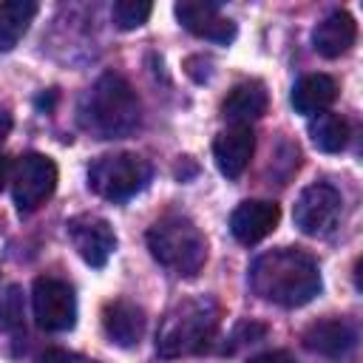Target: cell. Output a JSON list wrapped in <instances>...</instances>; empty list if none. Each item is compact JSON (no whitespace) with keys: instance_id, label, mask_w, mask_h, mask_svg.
I'll list each match as a JSON object with an SVG mask.
<instances>
[{"instance_id":"cell-3","label":"cell","mask_w":363,"mask_h":363,"mask_svg":"<svg viewBox=\"0 0 363 363\" xmlns=\"http://www.w3.org/2000/svg\"><path fill=\"white\" fill-rule=\"evenodd\" d=\"M218 318H221V309L210 295H190L176 301L159 323L156 354L162 360H173V357L201 352L213 337Z\"/></svg>"},{"instance_id":"cell-4","label":"cell","mask_w":363,"mask_h":363,"mask_svg":"<svg viewBox=\"0 0 363 363\" xmlns=\"http://www.w3.org/2000/svg\"><path fill=\"white\" fill-rule=\"evenodd\" d=\"M147 250L150 255L173 275L193 278L207 261V241L201 230L179 213H167L147 230Z\"/></svg>"},{"instance_id":"cell-1","label":"cell","mask_w":363,"mask_h":363,"mask_svg":"<svg viewBox=\"0 0 363 363\" xmlns=\"http://www.w3.org/2000/svg\"><path fill=\"white\" fill-rule=\"evenodd\" d=\"M250 286L258 298L295 309L320 292V269L318 261L301 247H278L252 261Z\"/></svg>"},{"instance_id":"cell-22","label":"cell","mask_w":363,"mask_h":363,"mask_svg":"<svg viewBox=\"0 0 363 363\" xmlns=\"http://www.w3.org/2000/svg\"><path fill=\"white\" fill-rule=\"evenodd\" d=\"M264 335H267V326H264V323H255V320H241V323L233 329V335H230V343L224 346V352H235L238 346L255 343V340H261Z\"/></svg>"},{"instance_id":"cell-8","label":"cell","mask_w":363,"mask_h":363,"mask_svg":"<svg viewBox=\"0 0 363 363\" xmlns=\"http://www.w3.org/2000/svg\"><path fill=\"white\" fill-rule=\"evenodd\" d=\"M340 210H343V199L340 193L332 187V184H309L306 190H301L298 201H295V210H292V218H295V227L306 235H329L340 218Z\"/></svg>"},{"instance_id":"cell-11","label":"cell","mask_w":363,"mask_h":363,"mask_svg":"<svg viewBox=\"0 0 363 363\" xmlns=\"http://www.w3.org/2000/svg\"><path fill=\"white\" fill-rule=\"evenodd\" d=\"M281 221V207L275 201H261V199H252V201H241L233 216H230V233L235 241L241 244H258L261 238H267Z\"/></svg>"},{"instance_id":"cell-27","label":"cell","mask_w":363,"mask_h":363,"mask_svg":"<svg viewBox=\"0 0 363 363\" xmlns=\"http://www.w3.org/2000/svg\"><path fill=\"white\" fill-rule=\"evenodd\" d=\"M9 130H11V116L6 111H0V142L9 136Z\"/></svg>"},{"instance_id":"cell-25","label":"cell","mask_w":363,"mask_h":363,"mask_svg":"<svg viewBox=\"0 0 363 363\" xmlns=\"http://www.w3.org/2000/svg\"><path fill=\"white\" fill-rule=\"evenodd\" d=\"M247 363H298L289 352H281V349H275V352H264V354H255V357H250Z\"/></svg>"},{"instance_id":"cell-12","label":"cell","mask_w":363,"mask_h":363,"mask_svg":"<svg viewBox=\"0 0 363 363\" xmlns=\"http://www.w3.org/2000/svg\"><path fill=\"white\" fill-rule=\"evenodd\" d=\"M145 326H147L145 309L136 306L133 301L116 298V301H108L102 306V329L111 337V343H116L122 349L139 346V340L145 335Z\"/></svg>"},{"instance_id":"cell-14","label":"cell","mask_w":363,"mask_h":363,"mask_svg":"<svg viewBox=\"0 0 363 363\" xmlns=\"http://www.w3.org/2000/svg\"><path fill=\"white\" fill-rule=\"evenodd\" d=\"M301 340H303V346H306L309 352H318V354H323V357H343V354L354 346L357 332H354V326H352L349 320H343V318H323V320L309 323V326L303 329Z\"/></svg>"},{"instance_id":"cell-18","label":"cell","mask_w":363,"mask_h":363,"mask_svg":"<svg viewBox=\"0 0 363 363\" xmlns=\"http://www.w3.org/2000/svg\"><path fill=\"white\" fill-rule=\"evenodd\" d=\"M34 14H37L34 0H6V3H0V51H11L23 40Z\"/></svg>"},{"instance_id":"cell-15","label":"cell","mask_w":363,"mask_h":363,"mask_svg":"<svg viewBox=\"0 0 363 363\" xmlns=\"http://www.w3.org/2000/svg\"><path fill=\"white\" fill-rule=\"evenodd\" d=\"M267 105H269V94H267L264 82L261 79H244V82L230 88V94L221 102V113L233 125H250L267 113Z\"/></svg>"},{"instance_id":"cell-5","label":"cell","mask_w":363,"mask_h":363,"mask_svg":"<svg viewBox=\"0 0 363 363\" xmlns=\"http://www.w3.org/2000/svg\"><path fill=\"white\" fill-rule=\"evenodd\" d=\"M150 173V164L136 153H108L88 167V187L108 201H125L147 187Z\"/></svg>"},{"instance_id":"cell-19","label":"cell","mask_w":363,"mask_h":363,"mask_svg":"<svg viewBox=\"0 0 363 363\" xmlns=\"http://www.w3.org/2000/svg\"><path fill=\"white\" fill-rule=\"evenodd\" d=\"M309 136H312V145L323 153H340L349 142V122L337 113H318L309 119Z\"/></svg>"},{"instance_id":"cell-9","label":"cell","mask_w":363,"mask_h":363,"mask_svg":"<svg viewBox=\"0 0 363 363\" xmlns=\"http://www.w3.org/2000/svg\"><path fill=\"white\" fill-rule=\"evenodd\" d=\"M68 230V238L77 250V255L91 264V267H105L108 258L113 255L116 250V233L113 227L99 218V216H91V213H79L74 218H68L65 224Z\"/></svg>"},{"instance_id":"cell-16","label":"cell","mask_w":363,"mask_h":363,"mask_svg":"<svg viewBox=\"0 0 363 363\" xmlns=\"http://www.w3.org/2000/svg\"><path fill=\"white\" fill-rule=\"evenodd\" d=\"M354 37H357V23L352 20V14L346 11H332L326 14L315 31H312V45L320 57L326 60H335L340 54H346L352 45H354Z\"/></svg>"},{"instance_id":"cell-2","label":"cell","mask_w":363,"mask_h":363,"mask_svg":"<svg viewBox=\"0 0 363 363\" xmlns=\"http://www.w3.org/2000/svg\"><path fill=\"white\" fill-rule=\"evenodd\" d=\"M79 122L99 139L130 136L142 122L139 96L125 77L102 74L79 102Z\"/></svg>"},{"instance_id":"cell-26","label":"cell","mask_w":363,"mask_h":363,"mask_svg":"<svg viewBox=\"0 0 363 363\" xmlns=\"http://www.w3.org/2000/svg\"><path fill=\"white\" fill-rule=\"evenodd\" d=\"M9 182H11V162H9V156L0 153V190H3Z\"/></svg>"},{"instance_id":"cell-20","label":"cell","mask_w":363,"mask_h":363,"mask_svg":"<svg viewBox=\"0 0 363 363\" xmlns=\"http://www.w3.org/2000/svg\"><path fill=\"white\" fill-rule=\"evenodd\" d=\"M150 11H153V6H150V3H145V0H119V3H113L111 17H113L116 28L130 31V28L145 26V23H147V17H150Z\"/></svg>"},{"instance_id":"cell-17","label":"cell","mask_w":363,"mask_h":363,"mask_svg":"<svg viewBox=\"0 0 363 363\" xmlns=\"http://www.w3.org/2000/svg\"><path fill=\"white\" fill-rule=\"evenodd\" d=\"M335 96H337V85H335L332 77H326V74H306V77H301L295 82L289 99H292V108L298 113L312 119V116L323 113L335 102Z\"/></svg>"},{"instance_id":"cell-24","label":"cell","mask_w":363,"mask_h":363,"mask_svg":"<svg viewBox=\"0 0 363 363\" xmlns=\"http://www.w3.org/2000/svg\"><path fill=\"white\" fill-rule=\"evenodd\" d=\"M184 71L196 79V82H204V79H210V60H204V57H187L184 60Z\"/></svg>"},{"instance_id":"cell-10","label":"cell","mask_w":363,"mask_h":363,"mask_svg":"<svg viewBox=\"0 0 363 363\" xmlns=\"http://www.w3.org/2000/svg\"><path fill=\"white\" fill-rule=\"evenodd\" d=\"M173 11H176L179 23L201 40H210V43H218V45H227V43L235 40V23L230 17H224L216 3L184 0V3H176Z\"/></svg>"},{"instance_id":"cell-23","label":"cell","mask_w":363,"mask_h":363,"mask_svg":"<svg viewBox=\"0 0 363 363\" xmlns=\"http://www.w3.org/2000/svg\"><path fill=\"white\" fill-rule=\"evenodd\" d=\"M40 363H96V360L82 357V354H77V352H65V349H48V352L40 357Z\"/></svg>"},{"instance_id":"cell-7","label":"cell","mask_w":363,"mask_h":363,"mask_svg":"<svg viewBox=\"0 0 363 363\" xmlns=\"http://www.w3.org/2000/svg\"><path fill=\"white\" fill-rule=\"evenodd\" d=\"M37 326L45 332H68L77 323V295L60 278H37L31 289Z\"/></svg>"},{"instance_id":"cell-21","label":"cell","mask_w":363,"mask_h":363,"mask_svg":"<svg viewBox=\"0 0 363 363\" xmlns=\"http://www.w3.org/2000/svg\"><path fill=\"white\" fill-rule=\"evenodd\" d=\"M23 320V295L14 284H0V329H14Z\"/></svg>"},{"instance_id":"cell-6","label":"cell","mask_w":363,"mask_h":363,"mask_svg":"<svg viewBox=\"0 0 363 363\" xmlns=\"http://www.w3.org/2000/svg\"><path fill=\"white\" fill-rule=\"evenodd\" d=\"M57 187V164L43 153H26L11 164V196L20 213L37 210Z\"/></svg>"},{"instance_id":"cell-13","label":"cell","mask_w":363,"mask_h":363,"mask_svg":"<svg viewBox=\"0 0 363 363\" xmlns=\"http://www.w3.org/2000/svg\"><path fill=\"white\" fill-rule=\"evenodd\" d=\"M252 150H255V133L250 130V125H233L221 130L213 142L216 164L227 179H238L247 170Z\"/></svg>"}]
</instances>
